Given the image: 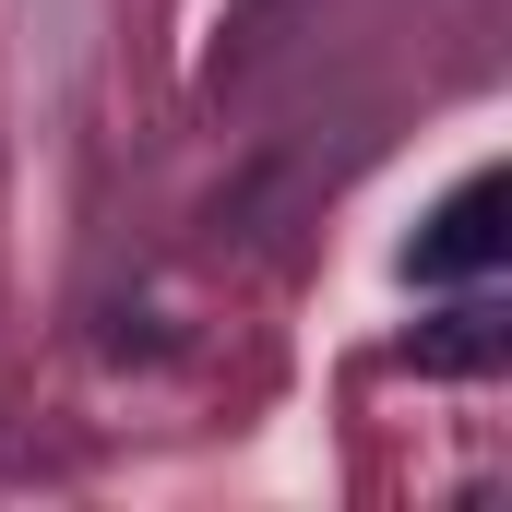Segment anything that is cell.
<instances>
[{
	"label": "cell",
	"mask_w": 512,
	"mask_h": 512,
	"mask_svg": "<svg viewBox=\"0 0 512 512\" xmlns=\"http://www.w3.org/2000/svg\"><path fill=\"white\" fill-rule=\"evenodd\" d=\"M501 215H512V179H501V167H477V179H465V191H453V203H441V215L405 239V274H417V286L489 274V262L512 251V227H501Z\"/></svg>",
	"instance_id": "1"
},
{
	"label": "cell",
	"mask_w": 512,
	"mask_h": 512,
	"mask_svg": "<svg viewBox=\"0 0 512 512\" xmlns=\"http://www.w3.org/2000/svg\"><path fill=\"white\" fill-rule=\"evenodd\" d=\"M489 346H501V334H489V310H453V334H429L417 358H429V370H477Z\"/></svg>",
	"instance_id": "2"
}]
</instances>
